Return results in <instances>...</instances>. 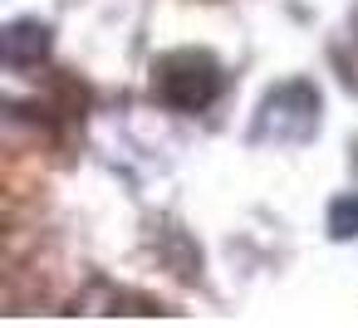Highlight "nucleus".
Here are the masks:
<instances>
[{
  "label": "nucleus",
  "mask_w": 358,
  "mask_h": 328,
  "mask_svg": "<svg viewBox=\"0 0 358 328\" xmlns=\"http://www.w3.org/2000/svg\"><path fill=\"white\" fill-rule=\"evenodd\" d=\"M221 89H226V74L201 50H177L152 64V94L172 113H206L221 98Z\"/></svg>",
  "instance_id": "1"
},
{
  "label": "nucleus",
  "mask_w": 358,
  "mask_h": 328,
  "mask_svg": "<svg viewBox=\"0 0 358 328\" xmlns=\"http://www.w3.org/2000/svg\"><path fill=\"white\" fill-rule=\"evenodd\" d=\"M319 133V89L304 79H289L280 89L265 94L260 113H255V142H275V147H299Z\"/></svg>",
  "instance_id": "2"
},
{
  "label": "nucleus",
  "mask_w": 358,
  "mask_h": 328,
  "mask_svg": "<svg viewBox=\"0 0 358 328\" xmlns=\"http://www.w3.org/2000/svg\"><path fill=\"white\" fill-rule=\"evenodd\" d=\"M0 50H6L10 69H35V64L50 59V25L15 20V25H6V35H0Z\"/></svg>",
  "instance_id": "3"
},
{
  "label": "nucleus",
  "mask_w": 358,
  "mask_h": 328,
  "mask_svg": "<svg viewBox=\"0 0 358 328\" xmlns=\"http://www.w3.org/2000/svg\"><path fill=\"white\" fill-rule=\"evenodd\" d=\"M329 235L334 240H353L358 235V191L353 196H338L329 206Z\"/></svg>",
  "instance_id": "4"
}]
</instances>
